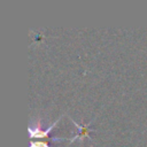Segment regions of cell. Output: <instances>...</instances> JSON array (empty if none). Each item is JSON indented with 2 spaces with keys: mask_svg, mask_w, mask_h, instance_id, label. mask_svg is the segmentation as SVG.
I'll list each match as a JSON object with an SVG mask.
<instances>
[{
  "mask_svg": "<svg viewBox=\"0 0 147 147\" xmlns=\"http://www.w3.org/2000/svg\"><path fill=\"white\" fill-rule=\"evenodd\" d=\"M63 117V115L62 116H60L54 123H52L48 127H46V129H42V126H41V119L38 117V118H36V119H33L31 123H30V125H29V127H28V131H29V136H30V139L31 140H42L44 138H47L48 137V133L55 127V125L60 122V119Z\"/></svg>",
  "mask_w": 147,
  "mask_h": 147,
  "instance_id": "6da1fadb",
  "label": "cell"
},
{
  "mask_svg": "<svg viewBox=\"0 0 147 147\" xmlns=\"http://www.w3.org/2000/svg\"><path fill=\"white\" fill-rule=\"evenodd\" d=\"M69 119L74 123V125H76V127L78 129V134H76V136H74L72 138H64L65 140H68V141H70V142H74V141H76V140H79V141H83L84 140V138H88L91 141H92V138H90V131H91V129H88V125L92 123V121H90L88 123H86V124H84V125H80V124H78L77 122H75L71 117H69Z\"/></svg>",
  "mask_w": 147,
  "mask_h": 147,
  "instance_id": "7a4b0ae2",
  "label": "cell"
},
{
  "mask_svg": "<svg viewBox=\"0 0 147 147\" xmlns=\"http://www.w3.org/2000/svg\"><path fill=\"white\" fill-rule=\"evenodd\" d=\"M29 147H49V145L45 140H31Z\"/></svg>",
  "mask_w": 147,
  "mask_h": 147,
  "instance_id": "3957f363",
  "label": "cell"
}]
</instances>
